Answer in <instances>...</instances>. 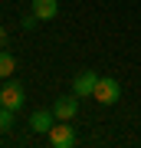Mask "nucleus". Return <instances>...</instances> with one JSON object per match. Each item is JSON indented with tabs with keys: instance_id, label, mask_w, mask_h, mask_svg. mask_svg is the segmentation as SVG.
<instances>
[{
	"instance_id": "423d86ee",
	"label": "nucleus",
	"mask_w": 141,
	"mask_h": 148,
	"mask_svg": "<svg viewBox=\"0 0 141 148\" xmlns=\"http://www.w3.org/2000/svg\"><path fill=\"white\" fill-rule=\"evenodd\" d=\"M49 142L56 145V148H69V145H76V132H72V125L56 122V125L49 128Z\"/></svg>"
},
{
	"instance_id": "6e6552de",
	"label": "nucleus",
	"mask_w": 141,
	"mask_h": 148,
	"mask_svg": "<svg viewBox=\"0 0 141 148\" xmlns=\"http://www.w3.org/2000/svg\"><path fill=\"white\" fill-rule=\"evenodd\" d=\"M13 128V109L0 106V132H10Z\"/></svg>"
},
{
	"instance_id": "f03ea898",
	"label": "nucleus",
	"mask_w": 141,
	"mask_h": 148,
	"mask_svg": "<svg viewBox=\"0 0 141 148\" xmlns=\"http://www.w3.org/2000/svg\"><path fill=\"white\" fill-rule=\"evenodd\" d=\"M23 86L20 82H13V79H7V86H3V89H0V106H7V109H23Z\"/></svg>"
},
{
	"instance_id": "0eeeda50",
	"label": "nucleus",
	"mask_w": 141,
	"mask_h": 148,
	"mask_svg": "<svg viewBox=\"0 0 141 148\" xmlns=\"http://www.w3.org/2000/svg\"><path fill=\"white\" fill-rule=\"evenodd\" d=\"M33 13L40 20H52L59 13V0H33Z\"/></svg>"
},
{
	"instance_id": "7ed1b4c3",
	"label": "nucleus",
	"mask_w": 141,
	"mask_h": 148,
	"mask_svg": "<svg viewBox=\"0 0 141 148\" xmlns=\"http://www.w3.org/2000/svg\"><path fill=\"white\" fill-rule=\"evenodd\" d=\"M52 115H56L59 122H69V119H76L79 115V95H63V99H56L52 102Z\"/></svg>"
},
{
	"instance_id": "39448f33",
	"label": "nucleus",
	"mask_w": 141,
	"mask_h": 148,
	"mask_svg": "<svg viewBox=\"0 0 141 148\" xmlns=\"http://www.w3.org/2000/svg\"><path fill=\"white\" fill-rule=\"evenodd\" d=\"M56 122H59V119L52 115V109H36V112L30 115V128H33L36 135H49V128L56 125Z\"/></svg>"
},
{
	"instance_id": "f257e3e1",
	"label": "nucleus",
	"mask_w": 141,
	"mask_h": 148,
	"mask_svg": "<svg viewBox=\"0 0 141 148\" xmlns=\"http://www.w3.org/2000/svg\"><path fill=\"white\" fill-rule=\"evenodd\" d=\"M118 95H121V86L112 79V76H99V86H95L92 99L102 102V106H112V102H118Z\"/></svg>"
},
{
	"instance_id": "1a4fd4ad",
	"label": "nucleus",
	"mask_w": 141,
	"mask_h": 148,
	"mask_svg": "<svg viewBox=\"0 0 141 148\" xmlns=\"http://www.w3.org/2000/svg\"><path fill=\"white\" fill-rule=\"evenodd\" d=\"M13 69H16V59L13 56H0V76H3V79H10Z\"/></svg>"
},
{
	"instance_id": "20e7f679",
	"label": "nucleus",
	"mask_w": 141,
	"mask_h": 148,
	"mask_svg": "<svg viewBox=\"0 0 141 148\" xmlns=\"http://www.w3.org/2000/svg\"><path fill=\"white\" fill-rule=\"evenodd\" d=\"M95 86H99V73H79L76 79H72V92L79 95V99H89V95L95 92Z\"/></svg>"
}]
</instances>
